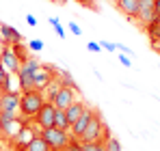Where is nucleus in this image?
Wrapping results in <instances>:
<instances>
[{
	"label": "nucleus",
	"mask_w": 160,
	"mask_h": 151,
	"mask_svg": "<svg viewBox=\"0 0 160 151\" xmlns=\"http://www.w3.org/2000/svg\"><path fill=\"white\" fill-rule=\"evenodd\" d=\"M43 104H46V95L41 91L20 93V114H22V119H35Z\"/></svg>",
	"instance_id": "obj_1"
},
{
	"label": "nucleus",
	"mask_w": 160,
	"mask_h": 151,
	"mask_svg": "<svg viewBox=\"0 0 160 151\" xmlns=\"http://www.w3.org/2000/svg\"><path fill=\"white\" fill-rule=\"evenodd\" d=\"M39 134H41V138L46 140V145H48L50 151H67L69 140H72V134H69V132H63V129H56V127L41 129Z\"/></svg>",
	"instance_id": "obj_2"
},
{
	"label": "nucleus",
	"mask_w": 160,
	"mask_h": 151,
	"mask_svg": "<svg viewBox=\"0 0 160 151\" xmlns=\"http://www.w3.org/2000/svg\"><path fill=\"white\" fill-rule=\"evenodd\" d=\"M102 138L106 140V138H108V132H106V127H104L102 114H100L98 110H93V117H91V121H89L87 129L82 132L80 143H98V140H102Z\"/></svg>",
	"instance_id": "obj_3"
},
{
	"label": "nucleus",
	"mask_w": 160,
	"mask_h": 151,
	"mask_svg": "<svg viewBox=\"0 0 160 151\" xmlns=\"http://www.w3.org/2000/svg\"><path fill=\"white\" fill-rule=\"evenodd\" d=\"M39 61L35 56H28L26 63H22L20 71H18V82H20V93H26V91H32V76L39 69Z\"/></svg>",
	"instance_id": "obj_4"
},
{
	"label": "nucleus",
	"mask_w": 160,
	"mask_h": 151,
	"mask_svg": "<svg viewBox=\"0 0 160 151\" xmlns=\"http://www.w3.org/2000/svg\"><path fill=\"white\" fill-rule=\"evenodd\" d=\"M76 101V91L69 89V86H58V91L54 93L52 97V106L56 110H65L67 106H72Z\"/></svg>",
	"instance_id": "obj_5"
},
{
	"label": "nucleus",
	"mask_w": 160,
	"mask_h": 151,
	"mask_svg": "<svg viewBox=\"0 0 160 151\" xmlns=\"http://www.w3.org/2000/svg\"><path fill=\"white\" fill-rule=\"evenodd\" d=\"M0 65H2L11 76H18L20 67H22V63H20L18 56L13 54V48H9V46H4V48L0 50Z\"/></svg>",
	"instance_id": "obj_6"
},
{
	"label": "nucleus",
	"mask_w": 160,
	"mask_h": 151,
	"mask_svg": "<svg viewBox=\"0 0 160 151\" xmlns=\"http://www.w3.org/2000/svg\"><path fill=\"white\" fill-rule=\"evenodd\" d=\"M54 112H56V108L52 106V101H46L43 106H41V110L37 112V117H35V123L39 129H48V127H54Z\"/></svg>",
	"instance_id": "obj_7"
},
{
	"label": "nucleus",
	"mask_w": 160,
	"mask_h": 151,
	"mask_svg": "<svg viewBox=\"0 0 160 151\" xmlns=\"http://www.w3.org/2000/svg\"><path fill=\"white\" fill-rule=\"evenodd\" d=\"M18 110H20V93H18V91L2 93V97H0V112H11V114H15Z\"/></svg>",
	"instance_id": "obj_8"
},
{
	"label": "nucleus",
	"mask_w": 160,
	"mask_h": 151,
	"mask_svg": "<svg viewBox=\"0 0 160 151\" xmlns=\"http://www.w3.org/2000/svg\"><path fill=\"white\" fill-rule=\"evenodd\" d=\"M0 39H2V43L9 46V48H13L15 43H22V41H24L22 35H20V30H15L13 26L4 24V22H0Z\"/></svg>",
	"instance_id": "obj_9"
},
{
	"label": "nucleus",
	"mask_w": 160,
	"mask_h": 151,
	"mask_svg": "<svg viewBox=\"0 0 160 151\" xmlns=\"http://www.w3.org/2000/svg\"><path fill=\"white\" fill-rule=\"evenodd\" d=\"M136 20H141L143 28L156 20V13H154V0H138V15H136Z\"/></svg>",
	"instance_id": "obj_10"
},
{
	"label": "nucleus",
	"mask_w": 160,
	"mask_h": 151,
	"mask_svg": "<svg viewBox=\"0 0 160 151\" xmlns=\"http://www.w3.org/2000/svg\"><path fill=\"white\" fill-rule=\"evenodd\" d=\"M91 117H93V108H91V106H87V108H84V112H82V117H80L78 121L72 125V129H69L72 138H78V140H80V136H82V132L87 129L89 121H91Z\"/></svg>",
	"instance_id": "obj_11"
},
{
	"label": "nucleus",
	"mask_w": 160,
	"mask_h": 151,
	"mask_svg": "<svg viewBox=\"0 0 160 151\" xmlns=\"http://www.w3.org/2000/svg\"><path fill=\"white\" fill-rule=\"evenodd\" d=\"M115 7L128 20H136V15H138V0H115Z\"/></svg>",
	"instance_id": "obj_12"
},
{
	"label": "nucleus",
	"mask_w": 160,
	"mask_h": 151,
	"mask_svg": "<svg viewBox=\"0 0 160 151\" xmlns=\"http://www.w3.org/2000/svg\"><path fill=\"white\" fill-rule=\"evenodd\" d=\"M84 108H87V104H84V101H74L72 106H67V108H65V117H67L69 125H74L80 117H82ZM69 129H72V127H69Z\"/></svg>",
	"instance_id": "obj_13"
},
{
	"label": "nucleus",
	"mask_w": 160,
	"mask_h": 151,
	"mask_svg": "<svg viewBox=\"0 0 160 151\" xmlns=\"http://www.w3.org/2000/svg\"><path fill=\"white\" fill-rule=\"evenodd\" d=\"M145 30H147V37H149L152 48H158V46H160V17H156L152 24H147V26H145Z\"/></svg>",
	"instance_id": "obj_14"
},
{
	"label": "nucleus",
	"mask_w": 160,
	"mask_h": 151,
	"mask_svg": "<svg viewBox=\"0 0 160 151\" xmlns=\"http://www.w3.org/2000/svg\"><path fill=\"white\" fill-rule=\"evenodd\" d=\"M24 151H50V149H48L46 140L41 138V134H35V136L28 140V145L24 147Z\"/></svg>",
	"instance_id": "obj_15"
},
{
	"label": "nucleus",
	"mask_w": 160,
	"mask_h": 151,
	"mask_svg": "<svg viewBox=\"0 0 160 151\" xmlns=\"http://www.w3.org/2000/svg\"><path fill=\"white\" fill-rule=\"evenodd\" d=\"M54 127L56 129H63V132H69V121H67V117H65V110H56L54 112Z\"/></svg>",
	"instance_id": "obj_16"
},
{
	"label": "nucleus",
	"mask_w": 160,
	"mask_h": 151,
	"mask_svg": "<svg viewBox=\"0 0 160 151\" xmlns=\"http://www.w3.org/2000/svg\"><path fill=\"white\" fill-rule=\"evenodd\" d=\"M0 89L4 91V93H9V91H13L11 89V74L0 65Z\"/></svg>",
	"instance_id": "obj_17"
},
{
	"label": "nucleus",
	"mask_w": 160,
	"mask_h": 151,
	"mask_svg": "<svg viewBox=\"0 0 160 151\" xmlns=\"http://www.w3.org/2000/svg\"><path fill=\"white\" fill-rule=\"evenodd\" d=\"M13 54L18 56V61H20V63H26L28 56H30V54H28V46H24V41L13 46Z\"/></svg>",
	"instance_id": "obj_18"
},
{
	"label": "nucleus",
	"mask_w": 160,
	"mask_h": 151,
	"mask_svg": "<svg viewBox=\"0 0 160 151\" xmlns=\"http://www.w3.org/2000/svg\"><path fill=\"white\" fill-rule=\"evenodd\" d=\"M102 143H104V149L106 151H121V145H119V140L115 136H108L106 140H102Z\"/></svg>",
	"instance_id": "obj_19"
},
{
	"label": "nucleus",
	"mask_w": 160,
	"mask_h": 151,
	"mask_svg": "<svg viewBox=\"0 0 160 151\" xmlns=\"http://www.w3.org/2000/svg\"><path fill=\"white\" fill-rule=\"evenodd\" d=\"M82 147H84V151H106L102 140H98V143H82Z\"/></svg>",
	"instance_id": "obj_20"
},
{
	"label": "nucleus",
	"mask_w": 160,
	"mask_h": 151,
	"mask_svg": "<svg viewBox=\"0 0 160 151\" xmlns=\"http://www.w3.org/2000/svg\"><path fill=\"white\" fill-rule=\"evenodd\" d=\"M48 22H50V26H52L54 30H56V32H58V37H61V39H63V37H65V28H63V26H61V22H58V20H56V17H48Z\"/></svg>",
	"instance_id": "obj_21"
},
{
	"label": "nucleus",
	"mask_w": 160,
	"mask_h": 151,
	"mask_svg": "<svg viewBox=\"0 0 160 151\" xmlns=\"http://www.w3.org/2000/svg\"><path fill=\"white\" fill-rule=\"evenodd\" d=\"M28 50H30V52H41V50H43V41H39V39L28 41Z\"/></svg>",
	"instance_id": "obj_22"
},
{
	"label": "nucleus",
	"mask_w": 160,
	"mask_h": 151,
	"mask_svg": "<svg viewBox=\"0 0 160 151\" xmlns=\"http://www.w3.org/2000/svg\"><path fill=\"white\" fill-rule=\"evenodd\" d=\"M67 151H84V147H82V143H80L78 138H72V140H69Z\"/></svg>",
	"instance_id": "obj_23"
},
{
	"label": "nucleus",
	"mask_w": 160,
	"mask_h": 151,
	"mask_svg": "<svg viewBox=\"0 0 160 151\" xmlns=\"http://www.w3.org/2000/svg\"><path fill=\"white\" fill-rule=\"evenodd\" d=\"M78 4H82V7H87V9H93V11H98V2L95 0H76Z\"/></svg>",
	"instance_id": "obj_24"
},
{
	"label": "nucleus",
	"mask_w": 160,
	"mask_h": 151,
	"mask_svg": "<svg viewBox=\"0 0 160 151\" xmlns=\"http://www.w3.org/2000/svg\"><path fill=\"white\" fill-rule=\"evenodd\" d=\"M100 46H102V50H108V52L117 50V43H112V41H100Z\"/></svg>",
	"instance_id": "obj_25"
},
{
	"label": "nucleus",
	"mask_w": 160,
	"mask_h": 151,
	"mask_svg": "<svg viewBox=\"0 0 160 151\" xmlns=\"http://www.w3.org/2000/svg\"><path fill=\"white\" fill-rule=\"evenodd\" d=\"M87 50L89 52H102V46H100L98 41H89V43H87Z\"/></svg>",
	"instance_id": "obj_26"
},
{
	"label": "nucleus",
	"mask_w": 160,
	"mask_h": 151,
	"mask_svg": "<svg viewBox=\"0 0 160 151\" xmlns=\"http://www.w3.org/2000/svg\"><path fill=\"white\" fill-rule=\"evenodd\" d=\"M67 28H69V30H72V32H74L76 37H78V35H82V28H80L76 22H69V24H67Z\"/></svg>",
	"instance_id": "obj_27"
},
{
	"label": "nucleus",
	"mask_w": 160,
	"mask_h": 151,
	"mask_svg": "<svg viewBox=\"0 0 160 151\" xmlns=\"http://www.w3.org/2000/svg\"><path fill=\"white\" fill-rule=\"evenodd\" d=\"M18 114H11V112H0V121L2 123H7V121H13Z\"/></svg>",
	"instance_id": "obj_28"
},
{
	"label": "nucleus",
	"mask_w": 160,
	"mask_h": 151,
	"mask_svg": "<svg viewBox=\"0 0 160 151\" xmlns=\"http://www.w3.org/2000/svg\"><path fill=\"white\" fill-rule=\"evenodd\" d=\"M119 63H121L123 67H130V65H132V63H130V58H128L126 54H119Z\"/></svg>",
	"instance_id": "obj_29"
},
{
	"label": "nucleus",
	"mask_w": 160,
	"mask_h": 151,
	"mask_svg": "<svg viewBox=\"0 0 160 151\" xmlns=\"http://www.w3.org/2000/svg\"><path fill=\"white\" fill-rule=\"evenodd\" d=\"M26 24H28V26H37V17L28 13V15H26Z\"/></svg>",
	"instance_id": "obj_30"
},
{
	"label": "nucleus",
	"mask_w": 160,
	"mask_h": 151,
	"mask_svg": "<svg viewBox=\"0 0 160 151\" xmlns=\"http://www.w3.org/2000/svg\"><path fill=\"white\" fill-rule=\"evenodd\" d=\"M117 50L126 52V54H132V50H130V48H128V46H123V43H117Z\"/></svg>",
	"instance_id": "obj_31"
},
{
	"label": "nucleus",
	"mask_w": 160,
	"mask_h": 151,
	"mask_svg": "<svg viewBox=\"0 0 160 151\" xmlns=\"http://www.w3.org/2000/svg\"><path fill=\"white\" fill-rule=\"evenodd\" d=\"M154 13L156 17H160V0H154Z\"/></svg>",
	"instance_id": "obj_32"
},
{
	"label": "nucleus",
	"mask_w": 160,
	"mask_h": 151,
	"mask_svg": "<svg viewBox=\"0 0 160 151\" xmlns=\"http://www.w3.org/2000/svg\"><path fill=\"white\" fill-rule=\"evenodd\" d=\"M54 4H67V2H69V0H52Z\"/></svg>",
	"instance_id": "obj_33"
},
{
	"label": "nucleus",
	"mask_w": 160,
	"mask_h": 151,
	"mask_svg": "<svg viewBox=\"0 0 160 151\" xmlns=\"http://www.w3.org/2000/svg\"><path fill=\"white\" fill-rule=\"evenodd\" d=\"M0 136H2V121H0Z\"/></svg>",
	"instance_id": "obj_34"
},
{
	"label": "nucleus",
	"mask_w": 160,
	"mask_h": 151,
	"mask_svg": "<svg viewBox=\"0 0 160 151\" xmlns=\"http://www.w3.org/2000/svg\"><path fill=\"white\" fill-rule=\"evenodd\" d=\"M2 93H4V91H2V89H0V97H2Z\"/></svg>",
	"instance_id": "obj_35"
},
{
	"label": "nucleus",
	"mask_w": 160,
	"mask_h": 151,
	"mask_svg": "<svg viewBox=\"0 0 160 151\" xmlns=\"http://www.w3.org/2000/svg\"><path fill=\"white\" fill-rule=\"evenodd\" d=\"M154 50H158V52H160V46H158V48H154Z\"/></svg>",
	"instance_id": "obj_36"
}]
</instances>
